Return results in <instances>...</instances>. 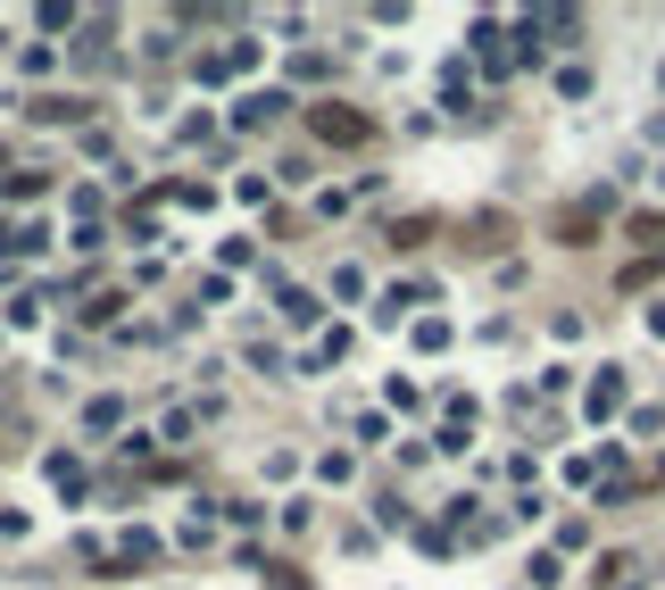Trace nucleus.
I'll return each instance as SVG.
<instances>
[{"mask_svg": "<svg viewBox=\"0 0 665 590\" xmlns=\"http://www.w3.org/2000/svg\"><path fill=\"white\" fill-rule=\"evenodd\" d=\"M616 408H624V375H599L590 382V416H616Z\"/></svg>", "mask_w": 665, "mask_h": 590, "instance_id": "f03ea898", "label": "nucleus"}, {"mask_svg": "<svg viewBox=\"0 0 665 590\" xmlns=\"http://www.w3.org/2000/svg\"><path fill=\"white\" fill-rule=\"evenodd\" d=\"M590 225H599L590 209H566V216H557V242H566V249H583V242H590Z\"/></svg>", "mask_w": 665, "mask_h": 590, "instance_id": "7ed1b4c3", "label": "nucleus"}, {"mask_svg": "<svg viewBox=\"0 0 665 590\" xmlns=\"http://www.w3.org/2000/svg\"><path fill=\"white\" fill-rule=\"evenodd\" d=\"M632 242H649V249H665V216H632Z\"/></svg>", "mask_w": 665, "mask_h": 590, "instance_id": "0eeeda50", "label": "nucleus"}, {"mask_svg": "<svg viewBox=\"0 0 665 590\" xmlns=\"http://www.w3.org/2000/svg\"><path fill=\"white\" fill-rule=\"evenodd\" d=\"M308 125H317V142H333V151H358V142H366V116H358V109H342V100L308 109Z\"/></svg>", "mask_w": 665, "mask_h": 590, "instance_id": "f257e3e1", "label": "nucleus"}, {"mask_svg": "<svg viewBox=\"0 0 665 590\" xmlns=\"http://www.w3.org/2000/svg\"><path fill=\"white\" fill-rule=\"evenodd\" d=\"M275 109H291V100H275V92H258V100H242V125H266Z\"/></svg>", "mask_w": 665, "mask_h": 590, "instance_id": "39448f33", "label": "nucleus"}, {"mask_svg": "<svg viewBox=\"0 0 665 590\" xmlns=\"http://www.w3.org/2000/svg\"><path fill=\"white\" fill-rule=\"evenodd\" d=\"M391 242H399V249H417V242H433V216H408V225H391Z\"/></svg>", "mask_w": 665, "mask_h": 590, "instance_id": "20e7f679", "label": "nucleus"}, {"mask_svg": "<svg viewBox=\"0 0 665 590\" xmlns=\"http://www.w3.org/2000/svg\"><path fill=\"white\" fill-rule=\"evenodd\" d=\"M284 324H317V300H308V291H284Z\"/></svg>", "mask_w": 665, "mask_h": 590, "instance_id": "423d86ee", "label": "nucleus"}]
</instances>
